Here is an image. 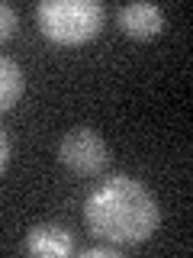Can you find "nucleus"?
I'll return each mask as SVG.
<instances>
[{
    "label": "nucleus",
    "instance_id": "nucleus-2",
    "mask_svg": "<svg viewBox=\"0 0 193 258\" xmlns=\"http://www.w3.org/2000/svg\"><path fill=\"white\" fill-rule=\"evenodd\" d=\"M36 20L45 39L58 45H84L103 29V7L96 0H42Z\"/></svg>",
    "mask_w": 193,
    "mask_h": 258
},
{
    "label": "nucleus",
    "instance_id": "nucleus-3",
    "mask_svg": "<svg viewBox=\"0 0 193 258\" xmlns=\"http://www.w3.org/2000/svg\"><path fill=\"white\" fill-rule=\"evenodd\" d=\"M58 158L68 171H74L80 177H93L103 174L110 165V145L103 142L100 133H93L90 126H74L61 136L58 145Z\"/></svg>",
    "mask_w": 193,
    "mask_h": 258
},
{
    "label": "nucleus",
    "instance_id": "nucleus-1",
    "mask_svg": "<svg viewBox=\"0 0 193 258\" xmlns=\"http://www.w3.org/2000/svg\"><path fill=\"white\" fill-rule=\"evenodd\" d=\"M84 220L93 236L113 245H139L161 226V207L155 194L129 174H113L96 184L84 200Z\"/></svg>",
    "mask_w": 193,
    "mask_h": 258
},
{
    "label": "nucleus",
    "instance_id": "nucleus-8",
    "mask_svg": "<svg viewBox=\"0 0 193 258\" xmlns=\"http://www.w3.org/2000/svg\"><path fill=\"white\" fill-rule=\"evenodd\" d=\"M80 255L84 258H116L119 252H116V245H90V248H80Z\"/></svg>",
    "mask_w": 193,
    "mask_h": 258
},
{
    "label": "nucleus",
    "instance_id": "nucleus-4",
    "mask_svg": "<svg viewBox=\"0 0 193 258\" xmlns=\"http://www.w3.org/2000/svg\"><path fill=\"white\" fill-rule=\"evenodd\" d=\"M116 23L132 39H155L164 29V10L158 4H126L116 10Z\"/></svg>",
    "mask_w": 193,
    "mask_h": 258
},
{
    "label": "nucleus",
    "instance_id": "nucleus-7",
    "mask_svg": "<svg viewBox=\"0 0 193 258\" xmlns=\"http://www.w3.org/2000/svg\"><path fill=\"white\" fill-rule=\"evenodd\" d=\"M16 26H20V16H16V10L10 4H0V42H7V39L16 32Z\"/></svg>",
    "mask_w": 193,
    "mask_h": 258
},
{
    "label": "nucleus",
    "instance_id": "nucleus-6",
    "mask_svg": "<svg viewBox=\"0 0 193 258\" xmlns=\"http://www.w3.org/2000/svg\"><path fill=\"white\" fill-rule=\"evenodd\" d=\"M23 91H26V75L13 58H4L0 55V113L13 110L20 103Z\"/></svg>",
    "mask_w": 193,
    "mask_h": 258
},
{
    "label": "nucleus",
    "instance_id": "nucleus-9",
    "mask_svg": "<svg viewBox=\"0 0 193 258\" xmlns=\"http://www.w3.org/2000/svg\"><path fill=\"white\" fill-rule=\"evenodd\" d=\"M7 161H10V139H7V133L0 129V174H4Z\"/></svg>",
    "mask_w": 193,
    "mask_h": 258
},
{
    "label": "nucleus",
    "instance_id": "nucleus-5",
    "mask_svg": "<svg viewBox=\"0 0 193 258\" xmlns=\"http://www.w3.org/2000/svg\"><path fill=\"white\" fill-rule=\"evenodd\" d=\"M23 248H26L29 255L64 258V255L74 252V239H71V232L64 229L61 223H39V226H32V229H29Z\"/></svg>",
    "mask_w": 193,
    "mask_h": 258
}]
</instances>
